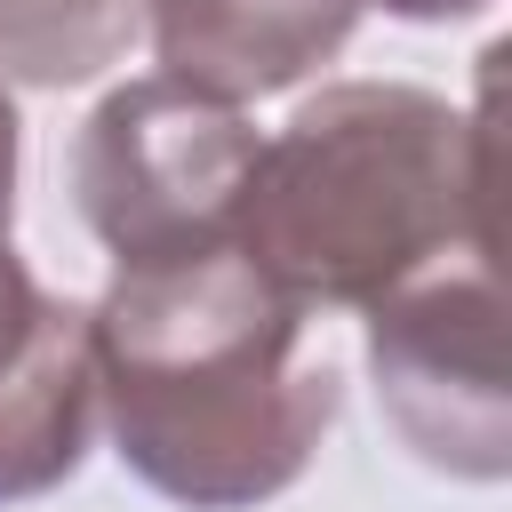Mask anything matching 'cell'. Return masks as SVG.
<instances>
[{
	"instance_id": "obj_6",
	"label": "cell",
	"mask_w": 512,
	"mask_h": 512,
	"mask_svg": "<svg viewBox=\"0 0 512 512\" xmlns=\"http://www.w3.org/2000/svg\"><path fill=\"white\" fill-rule=\"evenodd\" d=\"M152 0H0V80L24 88H80L112 72Z\"/></svg>"
},
{
	"instance_id": "obj_1",
	"label": "cell",
	"mask_w": 512,
	"mask_h": 512,
	"mask_svg": "<svg viewBox=\"0 0 512 512\" xmlns=\"http://www.w3.org/2000/svg\"><path fill=\"white\" fill-rule=\"evenodd\" d=\"M88 376L112 456L184 512L272 504L344 408L312 312L232 248L112 272L88 304Z\"/></svg>"
},
{
	"instance_id": "obj_7",
	"label": "cell",
	"mask_w": 512,
	"mask_h": 512,
	"mask_svg": "<svg viewBox=\"0 0 512 512\" xmlns=\"http://www.w3.org/2000/svg\"><path fill=\"white\" fill-rule=\"evenodd\" d=\"M384 16H400V24H456V16H480V8H496V0H376Z\"/></svg>"
},
{
	"instance_id": "obj_8",
	"label": "cell",
	"mask_w": 512,
	"mask_h": 512,
	"mask_svg": "<svg viewBox=\"0 0 512 512\" xmlns=\"http://www.w3.org/2000/svg\"><path fill=\"white\" fill-rule=\"evenodd\" d=\"M8 216H16V104L0 88V232H8Z\"/></svg>"
},
{
	"instance_id": "obj_4",
	"label": "cell",
	"mask_w": 512,
	"mask_h": 512,
	"mask_svg": "<svg viewBox=\"0 0 512 512\" xmlns=\"http://www.w3.org/2000/svg\"><path fill=\"white\" fill-rule=\"evenodd\" d=\"M368 376L416 464L448 480H504L512 384H504L496 256H456L368 304Z\"/></svg>"
},
{
	"instance_id": "obj_5",
	"label": "cell",
	"mask_w": 512,
	"mask_h": 512,
	"mask_svg": "<svg viewBox=\"0 0 512 512\" xmlns=\"http://www.w3.org/2000/svg\"><path fill=\"white\" fill-rule=\"evenodd\" d=\"M96 432L88 312L48 296L0 232V504L48 496L80 472Z\"/></svg>"
},
{
	"instance_id": "obj_2",
	"label": "cell",
	"mask_w": 512,
	"mask_h": 512,
	"mask_svg": "<svg viewBox=\"0 0 512 512\" xmlns=\"http://www.w3.org/2000/svg\"><path fill=\"white\" fill-rule=\"evenodd\" d=\"M488 184V104L456 112L408 80H336L256 144L232 256L304 312H368L456 256H496Z\"/></svg>"
},
{
	"instance_id": "obj_3",
	"label": "cell",
	"mask_w": 512,
	"mask_h": 512,
	"mask_svg": "<svg viewBox=\"0 0 512 512\" xmlns=\"http://www.w3.org/2000/svg\"><path fill=\"white\" fill-rule=\"evenodd\" d=\"M256 120L168 72L120 80L72 144V200L112 248V272L232 248V208L256 160Z\"/></svg>"
}]
</instances>
